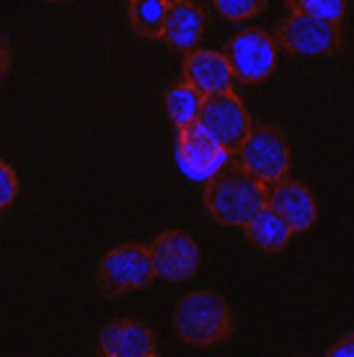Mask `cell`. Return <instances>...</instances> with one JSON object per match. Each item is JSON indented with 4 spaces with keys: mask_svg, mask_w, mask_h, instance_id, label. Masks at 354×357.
Instances as JSON below:
<instances>
[{
    "mask_svg": "<svg viewBox=\"0 0 354 357\" xmlns=\"http://www.w3.org/2000/svg\"><path fill=\"white\" fill-rule=\"evenodd\" d=\"M155 282L151 251L142 243H122L109 249L96 267V285L109 298L145 290Z\"/></svg>",
    "mask_w": 354,
    "mask_h": 357,
    "instance_id": "obj_3",
    "label": "cell"
},
{
    "mask_svg": "<svg viewBox=\"0 0 354 357\" xmlns=\"http://www.w3.org/2000/svg\"><path fill=\"white\" fill-rule=\"evenodd\" d=\"M174 329L184 344L215 347L233 337V311L228 301L210 290H194L176 301Z\"/></svg>",
    "mask_w": 354,
    "mask_h": 357,
    "instance_id": "obj_2",
    "label": "cell"
},
{
    "mask_svg": "<svg viewBox=\"0 0 354 357\" xmlns=\"http://www.w3.org/2000/svg\"><path fill=\"white\" fill-rule=\"evenodd\" d=\"M225 57L231 65L233 81L254 86V83H264L275 73L279 47L275 36H269L261 29H243L228 42Z\"/></svg>",
    "mask_w": 354,
    "mask_h": 357,
    "instance_id": "obj_7",
    "label": "cell"
},
{
    "mask_svg": "<svg viewBox=\"0 0 354 357\" xmlns=\"http://www.w3.org/2000/svg\"><path fill=\"white\" fill-rule=\"evenodd\" d=\"M8 68H10V47L6 42V36H0V81L6 78Z\"/></svg>",
    "mask_w": 354,
    "mask_h": 357,
    "instance_id": "obj_21",
    "label": "cell"
},
{
    "mask_svg": "<svg viewBox=\"0 0 354 357\" xmlns=\"http://www.w3.org/2000/svg\"><path fill=\"white\" fill-rule=\"evenodd\" d=\"M202 202L215 223L243 228L266 205V187L231 155L204 181Z\"/></svg>",
    "mask_w": 354,
    "mask_h": 357,
    "instance_id": "obj_1",
    "label": "cell"
},
{
    "mask_svg": "<svg viewBox=\"0 0 354 357\" xmlns=\"http://www.w3.org/2000/svg\"><path fill=\"white\" fill-rule=\"evenodd\" d=\"M328 355L334 357H354V331L352 334H344L337 344H331L328 347Z\"/></svg>",
    "mask_w": 354,
    "mask_h": 357,
    "instance_id": "obj_20",
    "label": "cell"
},
{
    "mask_svg": "<svg viewBox=\"0 0 354 357\" xmlns=\"http://www.w3.org/2000/svg\"><path fill=\"white\" fill-rule=\"evenodd\" d=\"M98 352L107 357H153L158 355V342L145 321L114 319L98 331Z\"/></svg>",
    "mask_w": 354,
    "mask_h": 357,
    "instance_id": "obj_10",
    "label": "cell"
},
{
    "mask_svg": "<svg viewBox=\"0 0 354 357\" xmlns=\"http://www.w3.org/2000/svg\"><path fill=\"white\" fill-rule=\"evenodd\" d=\"M184 81L192 83L199 93L213 96L222 91H233V73L228 65L225 52H215V50H199L194 47L192 52H186L184 65Z\"/></svg>",
    "mask_w": 354,
    "mask_h": 357,
    "instance_id": "obj_12",
    "label": "cell"
},
{
    "mask_svg": "<svg viewBox=\"0 0 354 357\" xmlns=\"http://www.w3.org/2000/svg\"><path fill=\"white\" fill-rule=\"evenodd\" d=\"M45 3H62V0H45Z\"/></svg>",
    "mask_w": 354,
    "mask_h": 357,
    "instance_id": "obj_22",
    "label": "cell"
},
{
    "mask_svg": "<svg viewBox=\"0 0 354 357\" xmlns=\"http://www.w3.org/2000/svg\"><path fill=\"white\" fill-rule=\"evenodd\" d=\"M266 205L282 215L284 223L293 228V233L310 231L316 218H318V205H316L313 192L302 181L287 176L266 187Z\"/></svg>",
    "mask_w": 354,
    "mask_h": 357,
    "instance_id": "obj_11",
    "label": "cell"
},
{
    "mask_svg": "<svg viewBox=\"0 0 354 357\" xmlns=\"http://www.w3.org/2000/svg\"><path fill=\"white\" fill-rule=\"evenodd\" d=\"M243 233L259 251H266V254H279L295 236L293 228L284 223L282 215L269 205L254 213V218L243 225Z\"/></svg>",
    "mask_w": 354,
    "mask_h": 357,
    "instance_id": "obj_14",
    "label": "cell"
},
{
    "mask_svg": "<svg viewBox=\"0 0 354 357\" xmlns=\"http://www.w3.org/2000/svg\"><path fill=\"white\" fill-rule=\"evenodd\" d=\"M148 251H151L155 280H166V282H186L197 275V269L202 264L199 243L186 231H176V228L158 233Z\"/></svg>",
    "mask_w": 354,
    "mask_h": 357,
    "instance_id": "obj_8",
    "label": "cell"
},
{
    "mask_svg": "<svg viewBox=\"0 0 354 357\" xmlns=\"http://www.w3.org/2000/svg\"><path fill=\"white\" fill-rule=\"evenodd\" d=\"M204 29H207V13L194 0H174L166 10V24H163L160 39L178 52H192L202 42Z\"/></svg>",
    "mask_w": 354,
    "mask_h": 357,
    "instance_id": "obj_13",
    "label": "cell"
},
{
    "mask_svg": "<svg viewBox=\"0 0 354 357\" xmlns=\"http://www.w3.org/2000/svg\"><path fill=\"white\" fill-rule=\"evenodd\" d=\"M176 158L186 176L197 178V181H207L231 158V153L222 151L220 145L204 132V127L199 122H192V125L178 127Z\"/></svg>",
    "mask_w": 354,
    "mask_h": 357,
    "instance_id": "obj_9",
    "label": "cell"
},
{
    "mask_svg": "<svg viewBox=\"0 0 354 357\" xmlns=\"http://www.w3.org/2000/svg\"><path fill=\"white\" fill-rule=\"evenodd\" d=\"M213 6L228 21H248L266 8V0H213Z\"/></svg>",
    "mask_w": 354,
    "mask_h": 357,
    "instance_id": "obj_18",
    "label": "cell"
},
{
    "mask_svg": "<svg viewBox=\"0 0 354 357\" xmlns=\"http://www.w3.org/2000/svg\"><path fill=\"white\" fill-rule=\"evenodd\" d=\"M236 161L264 187H269L290 174V143L277 127H251L248 137L236 153Z\"/></svg>",
    "mask_w": 354,
    "mask_h": 357,
    "instance_id": "obj_5",
    "label": "cell"
},
{
    "mask_svg": "<svg viewBox=\"0 0 354 357\" xmlns=\"http://www.w3.org/2000/svg\"><path fill=\"white\" fill-rule=\"evenodd\" d=\"M18 192V176L6 161H0V213L16 199Z\"/></svg>",
    "mask_w": 354,
    "mask_h": 357,
    "instance_id": "obj_19",
    "label": "cell"
},
{
    "mask_svg": "<svg viewBox=\"0 0 354 357\" xmlns=\"http://www.w3.org/2000/svg\"><path fill=\"white\" fill-rule=\"evenodd\" d=\"M163 101H166V112H169L171 122L176 127H184V125L197 122L199 109H202V101H204V93H199L192 83L178 81L166 91V98H163Z\"/></svg>",
    "mask_w": 354,
    "mask_h": 357,
    "instance_id": "obj_16",
    "label": "cell"
},
{
    "mask_svg": "<svg viewBox=\"0 0 354 357\" xmlns=\"http://www.w3.org/2000/svg\"><path fill=\"white\" fill-rule=\"evenodd\" d=\"M166 3H174V0H166Z\"/></svg>",
    "mask_w": 354,
    "mask_h": 357,
    "instance_id": "obj_23",
    "label": "cell"
},
{
    "mask_svg": "<svg viewBox=\"0 0 354 357\" xmlns=\"http://www.w3.org/2000/svg\"><path fill=\"white\" fill-rule=\"evenodd\" d=\"M275 42L295 57H331L344 47V31L341 24L290 10V16L277 24Z\"/></svg>",
    "mask_w": 354,
    "mask_h": 357,
    "instance_id": "obj_4",
    "label": "cell"
},
{
    "mask_svg": "<svg viewBox=\"0 0 354 357\" xmlns=\"http://www.w3.org/2000/svg\"><path fill=\"white\" fill-rule=\"evenodd\" d=\"M293 13L326 18L334 24H344L346 18V0H284Z\"/></svg>",
    "mask_w": 354,
    "mask_h": 357,
    "instance_id": "obj_17",
    "label": "cell"
},
{
    "mask_svg": "<svg viewBox=\"0 0 354 357\" xmlns=\"http://www.w3.org/2000/svg\"><path fill=\"white\" fill-rule=\"evenodd\" d=\"M197 122L204 127V132L210 135L222 151H228L231 155L238 153V148L243 145V140L254 127L248 109L236 96V91H222V93L204 96Z\"/></svg>",
    "mask_w": 354,
    "mask_h": 357,
    "instance_id": "obj_6",
    "label": "cell"
},
{
    "mask_svg": "<svg viewBox=\"0 0 354 357\" xmlns=\"http://www.w3.org/2000/svg\"><path fill=\"white\" fill-rule=\"evenodd\" d=\"M166 0H130L127 6V18L134 34L142 39H160L163 36V24H166Z\"/></svg>",
    "mask_w": 354,
    "mask_h": 357,
    "instance_id": "obj_15",
    "label": "cell"
}]
</instances>
